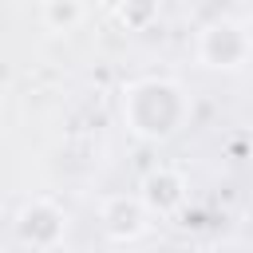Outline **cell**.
Listing matches in <instances>:
<instances>
[{
  "label": "cell",
  "instance_id": "1",
  "mask_svg": "<svg viewBox=\"0 0 253 253\" xmlns=\"http://www.w3.org/2000/svg\"><path fill=\"white\" fill-rule=\"evenodd\" d=\"M119 119L138 142H166L190 123V95L178 79L146 75L123 87Z\"/></svg>",
  "mask_w": 253,
  "mask_h": 253
},
{
  "label": "cell",
  "instance_id": "2",
  "mask_svg": "<svg viewBox=\"0 0 253 253\" xmlns=\"http://www.w3.org/2000/svg\"><path fill=\"white\" fill-rule=\"evenodd\" d=\"M67 233H71V217L51 198H28L12 217V237L28 253H51L67 241Z\"/></svg>",
  "mask_w": 253,
  "mask_h": 253
},
{
  "label": "cell",
  "instance_id": "3",
  "mask_svg": "<svg viewBox=\"0 0 253 253\" xmlns=\"http://www.w3.org/2000/svg\"><path fill=\"white\" fill-rule=\"evenodd\" d=\"M198 63L210 71H241L253 63V32L241 20H210L198 32Z\"/></svg>",
  "mask_w": 253,
  "mask_h": 253
},
{
  "label": "cell",
  "instance_id": "4",
  "mask_svg": "<svg viewBox=\"0 0 253 253\" xmlns=\"http://www.w3.org/2000/svg\"><path fill=\"white\" fill-rule=\"evenodd\" d=\"M150 210L142 202V194H115L103 202L99 210V225H103V237L111 245H134L150 233Z\"/></svg>",
  "mask_w": 253,
  "mask_h": 253
},
{
  "label": "cell",
  "instance_id": "5",
  "mask_svg": "<svg viewBox=\"0 0 253 253\" xmlns=\"http://www.w3.org/2000/svg\"><path fill=\"white\" fill-rule=\"evenodd\" d=\"M138 194H142V202H146V210H150L154 217H174V213L186 210L190 182H186L182 170H174V166H158V170H150V174L142 178Z\"/></svg>",
  "mask_w": 253,
  "mask_h": 253
},
{
  "label": "cell",
  "instance_id": "6",
  "mask_svg": "<svg viewBox=\"0 0 253 253\" xmlns=\"http://www.w3.org/2000/svg\"><path fill=\"white\" fill-rule=\"evenodd\" d=\"M87 20V4L83 0H40V24L55 36L75 32Z\"/></svg>",
  "mask_w": 253,
  "mask_h": 253
},
{
  "label": "cell",
  "instance_id": "7",
  "mask_svg": "<svg viewBox=\"0 0 253 253\" xmlns=\"http://www.w3.org/2000/svg\"><path fill=\"white\" fill-rule=\"evenodd\" d=\"M115 20L126 28V32H146L154 20H158V0H123L115 8Z\"/></svg>",
  "mask_w": 253,
  "mask_h": 253
},
{
  "label": "cell",
  "instance_id": "8",
  "mask_svg": "<svg viewBox=\"0 0 253 253\" xmlns=\"http://www.w3.org/2000/svg\"><path fill=\"white\" fill-rule=\"evenodd\" d=\"M99 4H103V8H107V12H115V8H119V4H123V0H99Z\"/></svg>",
  "mask_w": 253,
  "mask_h": 253
}]
</instances>
